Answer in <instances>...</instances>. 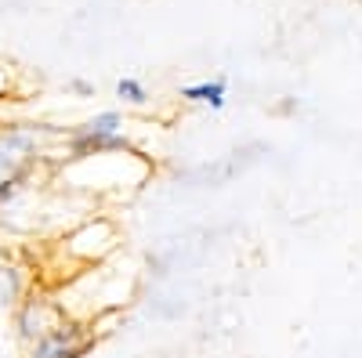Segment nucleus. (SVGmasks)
Here are the masks:
<instances>
[{"label": "nucleus", "instance_id": "nucleus-5", "mask_svg": "<svg viewBox=\"0 0 362 358\" xmlns=\"http://www.w3.org/2000/svg\"><path fill=\"white\" fill-rule=\"evenodd\" d=\"M22 297V279H18V268L11 264H0V308H11L18 304Z\"/></svg>", "mask_w": 362, "mask_h": 358}, {"label": "nucleus", "instance_id": "nucleus-6", "mask_svg": "<svg viewBox=\"0 0 362 358\" xmlns=\"http://www.w3.org/2000/svg\"><path fill=\"white\" fill-rule=\"evenodd\" d=\"M87 131H98V134H124V131H119V127H124V116H119V112H98L95 119H87V124H83Z\"/></svg>", "mask_w": 362, "mask_h": 358}, {"label": "nucleus", "instance_id": "nucleus-7", "mask_svg": "<svg viewBox=\"0 0 362 358\" xmlns=\"http://www.w3.org/2000/svg\"><path fill=\"white\" fill-rule=\"evenodd\" d=\"M116 95L124 98L127 105H145V98H148V95H145V87H141L138 80H131V76H124V80L116 83Z\"/></svg>", "mask_w": 362, "mask_h": 358}, {"label": "nucleus", "instance_id": "nucleus-3", "mask_svg": "<svg viewBox=\"0 0 362 358\" xmlns=\"http://www.w3.org/2000/svg\"><path fill=\"white\" fill-rule=\"evenodd\" d=\"M58 322H66V311L58 308L51 297L44 293H33L25 297V301L18 304V315H15V326H18V340L29 347L33 340H40L44 333H51Z\"/></svg>", "mask_w": 362, "mask_h": 358}, {"label": "nucleus", "instance_id": "nucleus-1", "mask_svg": "<svg viewBox=\"0 0 362 358\" xmlns=\"http://www.w3.org/2000/svg\"><path fill=\"white\" fill-rule=\"evenodd\" d=\"M40 163V141L33 131H4L0 134V203H11Z\"/></svg>", "mask_w": 362, "mask_h": 358}, {"label": "nucleus", "instance_id": "nucleus-4", "mask_svg": "<svg viewBox=\"0 0 362 358\" xmlns=\"http://www.w3.org/2000/svg\"><path fill=\"white\" fill-rule=\"evenodd\" d=\"M228 87L225 80H203V83H185L181 87V98L192 102V105H210V109H221L225 105Z\"/></svg>", "mask_w": 362, "mask_h": 358}, {"label": "nucleus", "instance_id": "nucleus-2", "mask_svg": "<svg viewBox=\"0 0 362 358\" xmlns=\"http://www.w3.org/2000/svg\"><path fill=\"white\" fill-rule=\"evenodd\" d=\"M90 347H95V337H90L80 322H58L51 333H44L40 340L29 344V358H83Z\"/></svg>", "mask_w": 362, "mask_h": 358}]
</instances>
